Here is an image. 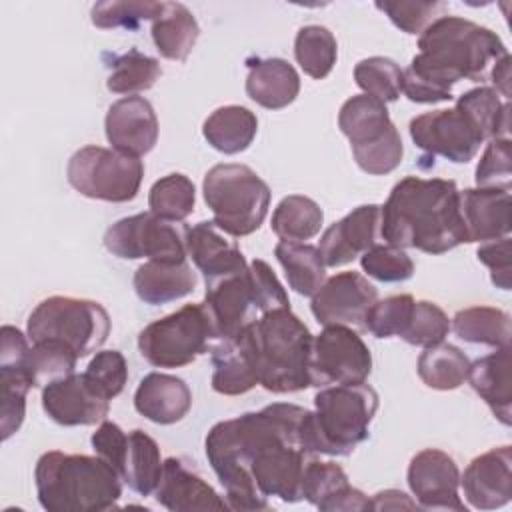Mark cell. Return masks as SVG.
Returning <instances> with one entry per match:
<instances>
[{"label": "cell", "instance_id": "obj_1", "mask_svg": "<svg viewBox=\"0 0 512 512\" xmlns=\"http://www.w3.org/2000/svg\"><path fill=\"white\" fill-rule=\"evenodd\" d=\"M206 458L232 510H268V496L302 500L304 466L314 456L312 412L274 402L258 412L216 422L204 440Z\"/></svg>", "mask_w": 512, "mask_h": 512}, {"label": "cell", "instance_id": "obj_2", "mask_svg": "<svg viewBox=\"0 0 512 512\" xmlns=\"http://www.w3.org/2000/svg\"><path fill=\"white\" fill-rule=\"evenodd\" d=\"M418 54L402 76V94L416 104L452 100L460 80H484L508 54L496 32L460 16H438L418 36Z\"/></svg>", "mask_w": 512, "mask_h": 512}, {"label": "cell", "instance_id": "obj_3", "mask_svg": "<svg viewBox=\"0 0 512 512\" xmlns=\"http://www.w3.org/2000/svg\"><path fill=\"white\" fill-rule=\"evenodd\" d=\"M380 238L398 248L444 254L466 242L454 180L406 176L380 206Z\"/></svg>", "mask_w": 512, "mask_h": 512}, {"label": "cell", "instance_id": "obj_4", "mask_svg": "<svg viewBox=\"0 0 512 512\" xmlns=\"http://www.w3.org/2000/svg\"><path fill=\"white\" fill-rule=\"evenodd\" d=\"M240 336L252 356L262 388L274 394H288L312 386L314 336L290 308L264 312Z\"/></svg>", "mask_w": 512, "mask_h": 512}, {"label": "cell", "instance_id": "obj_5", "mask_svg": "<svg viewBox=\"0 0 512 512\" xmlns=\"http://www.w3.org/2000/svg\"><path fill=\"white\" fill-rule=\"evenodd\" d=\"M122 476L100 456L44 452L34 468L38 502L48 512H104L122 496Z\"/></svg>", "mask_w": 512, "mask_h": 512}, {"label": "cell", "instance_id": "obj_6", "mask_svg": "<svg viewBox=\"0 0 512 512\" xmlns=\"http://www.w3.org/2000/svg\"><path fill=\"white\" fill-rule=\"evenodd\" d=\"M376 410L378 394L366 382L320 388L312 412L316 454L350 456L370 436Z\"/></svg>", "mask_w": 512, "mask_h": 512}, {"label": "cell", "instance_id": "obj_7", "mask_svg": "<svg viewBox=\"0 0 512 512\" xmlns=\"http://www.w3.org/2000/svg\"><path fill=\"white\" fill-rule=\"evenodd\" d=\"M212 222L234 238L256 232L270 208L268 184L246 164H216L202 182Z\"/></svg>", "mask_w": 512, "mask_h": 512}, {"label": "cell", "instance_id": "obj_8", "mask_svg": "<svg viewBox=\"0 0 512 512\" xmlns=\"http://www.w3.org/2000/svg\"><path fill=\"white\" fill-rule=\"evenodd\" d=\"M110 334L106 308L88 298L50 296L44 298L28 316L26 336L30 342L56 340L84 358L96 352Z\"/></svg>", "mask_w": 512, "mask_h": 512}, {"label": "cell", "instance_id": "obj_9", "mask_svg": "<svg viewBox=\"0 0 512 512\" xmlns=\"http://www.w3.org/2000/svg\"><path fill=\"white\" fill-rule=\"evenodd\" d=\"M214 330L204 304L180 310L144 326L138 334L142 358L156 368H182L212 348Z\"/></svg>", "mask_w": 512, "mask_h": 512}, {"label": "cell", "instance_id": "obj_10", "mask_svg": "<svg viewBox=\"0 0 512 512\" xmlns=\"http://www.w3.org/2000/svg\"><path fill=\"white\" fill-rule=\"evenodd\" d=\"M68 184L86 198L104 202H130L138 196L144 164L114 148L84 146L76 150L66 166Z\"/></svg>", "mask_w": 512, "mask_h": 512}, {"label": "cell", "instance_id": "obj_11", "mask_svg": "<svg viewBox=\"0 0 512 512\" xmlns=\"http://www.w3.org/2000/svg\"><path fill=\"white\" fill-rule=\"evenodd\" d=\"M186 232L182 222L162 220L152 212H140L114 222L104 232V246L124 260L148 258L156 262H184Z\"/></svg>", "mask_w": 512, "mask_h": 512}, {"label": "cell", "instance_id": "obj_12", "mask_svg": "<svg viewBox=\"0 0 512 512\" xmlns=\"http://www.w3.org/2000/svg\"><path fill=\"white\" fill-rule=\"evenodd\" d=\"M410 138L416 148L432 156H442L454 164L470 162L488 140L474 114L456 100L454 108L424 112L410 120Z\"/></svg>", "mask_w": 512, "mask_h": 512}, {"label": "cell", "instance_id": "obj_13", "mask_svg": "<svg viewBox=\"0 0 512 512\" xmlns=\"http://www.w3.org/2000/svg\"><path fill=\"white\" fill-rule=\"evenodd\" d=\"M312 386L362 384L372 372V354L350 326L330 324L312 342Z\"/></svg>", "mask_w": 512, "mask_h": 512}, {"label": "cell", "instance_id": "obj_14", "mask_svg": "<svg viewBox=\"0 0 512 512\" xmlns=\"http://www.w3.org/2000/svg\"><path fill=\"white\" fill-rule=\"evenodd\" d=\"M408 488L418 508L466 512L460 500V470L450 454L424 448L412 456L406 472Z\"/></svg>", "mask_w": 512, "mask_h": 512}, {"label": "cell", "instance_id": "obj_15", "mask_svg": "<svg viewBox=\"0 0 512 512\" xmlns=\"http://www.w3.org/2000/svg\"><path fill=\"white\" fill-rule=\"evenodd\" d=\"M378 300V290L360 272H338L324 280L310 302L314 318L322 326H364V318Z\"/></svg>", "mask_w": 512, "mask_h": 512}, {"label": "cell", "instance_id": "obj_16", "mask_svg": "<svg viewBox=\"0 0 512 512\" xmlns=\"http://www.w3.org/2000/svg\"><path fill=\"white\" fill-rule=\"evenodd\" d=\"M202 304L208 312L216 342L240 336V332L256 320L258 312L248 268L206 282V296Z\"/></svg>", "mask_w": 512, "mask_h": 512}, {"label": "cell", "instance_id": "obj_17", "mask_svg": "<svg viewBox=\"0 0 512 512\" xmlns=\"http://www.w3.org/2000/svg\"><path fill=\"white\" fill-rule=\"evenodd\" d=\"M0 378H2V406H0V430L2 440H8L24 422L26 394L32 382L26 372V356L30 350L28 336L16 326H2L0 330Z\"/></svg>", "mask_w": 512, "mask_h": 512}, {"label": "cell", "instance_id": "obj_18", "mask_svg": "<svg viewBox=\"0 0 512 512\" xmlns=\"http://www.w3.org/2000/svg\"><path fill=\"white\" fill-rule=\"evenodd\" d=\"M158 118L152 104L142 96L116 100L104 118V132L110 146L126 156L140 158L158 142Z\"/></svg>", "mask_w": 512, "mask_h": 512}, {"label": "cell", "instance_id": "obj_19", "mask_svg": "<svg viewBox=\"0 0 512 512\" xmlns=\"http://www.w3.org/2000/svg\"><path fill=\"white\" fill-rule=\"evenodd\" d=\"M460 488L476 510L506 506L512 496V448L498 446L470 460L460 474Z\"/></svg>", "mask_w": 512, "mask_h": 512}, {"label": "cell", "instance_id": "obj_20", "mask_svg": "<svg viewBox=\"0 0 512 512\" xmlns=\"http://www.w3.org/2000/svg\"><path fill=\"white\" fill-rule=\"evenodd\" d=\"M42 408L60 426H92L106 420L110 400L102 398L84 374L74 372L42 388Z\"/></svg>", "mask_w": 512, "mask_h": 512}, {"label": "cell", "instance_id": "obj_21", "mask_svg": "<svg viewBox=\"0 0 512 512\" xmlns=\"http://www.w3.org/2000/svg\"><path fill=\"white\" fill-rule=\"evenodd\" d=\"M380 238V206L362 204L330 224L318 244L326 268H340L362 256Z\"/></svg>", "mask_w": 512, "mask_h": 512}, {"label": "cell", "instance_id": "obj_22", "mask_svg": "<svg viewBox=\"0 0 512 512\" xmlns=\"http://www.w3.org/2000/svg\"><path fill=\"white\" fill-rule=\"evenodd\" d=\"M302 500L322 512L372 510V500L350 486L346 472L336 462L308 460L302 474Z\"/></svg>", "mask_w": 512, "mask_h": 512}, {"label": "cell", "instance_id": "obj_23", "mask_svg": "<svg viewBox=\"0 0 512 512\" xmlns=\"http://www.w3.org/2000/svg\"><path fill=\"white\" fill-rule=\"evenodd\" d=\"M156 502L172 512L224 510L226 500L180 458H166L160 482L154 490Z\"/></svg>", "mask_w": 512, "mask_h": 512}, {"label": "cell", "instance_id": "obj_24", "mask_svg": "<svg viewBox=\"0 0 512 512\" xmlns=\"http://www.w3.org/2000/svg\"><path fill=\"white\" fill-rule=\"evenodd\" d=\"M460 216L466 242H492L510 236V190L466 188L460 190Z\"/></svg>", "mask_w": 512, "mask_h": 512}, {"label": "cell", "instance_id": "obj_25", "mask_svg": "<svg viewBox=\"0 0 512 512\" xmlns=\"http://www.w3.org/2000/svg\"><path fill=\"white\" fill-rule=\"evenodd\" d=\"M224 234L212 220L198 222L186 232V252L206 282L248 268L238 244Z\"/></svg>", "mask_w": 512, "mask_h": 512}, {"label": "cell", "instance_id": "obj_26", "mask_svg": "<svg viewBox=\"0 0 512 512\" xmlns=\"http://www.w3.org/2000/svg\"><path fill=\"white\" fill-rule=\"evenodd\" d=\"M190 406L192 392L188 384L172 374L150 372L140 380L134 392L136 412L162 426L180 422L188 414Z\"/></svg>", "mask_w": 512, "mask_h": 512}, {"label": "cell", "instance_id": "obj_27", "mask_svg": "<svg viewBox=\"0 0 512 512\" xmlns=\"http://www.w3.org/2000/svg\"><path fill=\"white\" fill-rule=\"evenodd\" d=\"M246 94L266 110H282L300 92V76L284 58H248Z\"/></svg>", "mask_w": 512, "mask_h": 512}, {"label": "cell", "instance_id": "obj_28", "mask_svg": "<svg viewBox=\"0 0 512 512\" xmlns=\"http://www.w3.org/2000/svg\"><path fill=\"white\" fill-rule=\"evenodd\" d=\"M468 382L486 402L492 414L504 424H512V378H510V346L496 348L492 354L470 362Z\"/></svg>", "mask_w": 512, "mask_h": 512}, {"label": "cell", "instance_id": "obj_29", "mask_svg": "<svg viewBox=\"0 0 512 512\" xmlns=\"http://www.w3.org/2000/svg\"><path fill=\"white\" fill-rule=\"evenodd\" d=\"M136 296L150 306L168 304L188 296L196 288V276L190 264L184 262H156L148 260L136 268L134 278Z\"/></svg>", "mask_w": 512, "mask_h": 512}, {"label": "cell", "instance_id": "obj_30", "mask_svg": "<svg viewBox=\"0 0 512 512\" xmlns=\"http://www.w3.org/2000/svg\"><path fill=\"white\" fill-rule=\"evenodd\" d=\"M338 128L348 138L350 148H362L384 138L394 122L384 102L368 94H356L340 106Z\"/></svg>", "mask_w": 512, "mask_h": 512}, {"label": "cell", "instance_id": "obj_31", "mask_svg": "<svg viewBox=\"0 0 512 512\" xmlns=\"http://www.w3.org/2000/svg\"><path fill=\"white\" fill-rule=\"evenodd\" d=\"M212 388L224 396H240L250 392L258 384V372L254 368L252 356L242 340L236 336L232 340L216 342L212 346Z\"/></svg>", "mask_w": 512, "mask_h": 512}, {"label": "cell", "instance_id": "obj_32", "mask_svg": "<svg viewBox=\"0 0 512 512\" xmlns=\"http://www.w3.org/2000/svg\"><path fill=\"white\" fill-rule=\"evenodd\" d=\"M150 32L156 50L164 58L184 62L200 36V26L184 4L162 2L160 12L152 20Z\"/></svg>", "mask_w": 512, "mask_h": 512}, {"label": "cell", "instance_id": "obj_33", "mask_svg": "<svg viewBox=\"0 0 512 512\" xmlns=\"http://www.w3.org/2000/svg\"><path fill=\"white\" fill-rule=\"evenodd\" d=\"M258 132V118L252 110L228 104L216 108L202 124L206 142L222 154L244 152Z\"/></svg>", "mask_w": 512, "mask_h": 512}, {"label": "cell", "instance_id": "obj_34", "mask_svg": "<svg viewBox=\"0 0 512 512\" xmlns=\"http://www.w3.org/2000/svg\"><path fill=\"white\" fill-rule=\"evenodd\" d=\"M454 334L470 344H482L490 348L510 346L512 328L510 314L492 306H472L458 310L450 322Z\"/></svg>", "mask_w": 512, "mask_h": 512}, {"label": "cell", "instance_id": "obj_35", "mask_svg": "<svg viewBox=\"0 0 512 512\" xmlns=\"http://www.w3.org/2000/svg\"><path fill=\"white\" fill-rule=\"evenodd\" d=\"M164 462L160 458V448L152 436L136 428L128 432V448L122 466V480L140 496L154 494Z\"/></svg>", "mask_w": 512, "mask_h": 512}, {"label": "cell", "instance_id": "obj_36", "mask_svg": "<svg viewBox=\"0 0 512 512\" xmlns=\"http://www.w3.org/2000/svg\"><path fill=\"white\" fill-rule=\"evenodd\" d=\"M274 254L284 268L288 286L300 296H314L326 280L320 250L306 242H278Z\"/></svg>", "mask_w": 512, "mask_h": 512}, {"label": "cell", "instance_id": "obj_37", "mask_svg": "<svg viewBox=\"0 0 512 512\" xmlns=\"http://www.w3.org/2000/svg\"><path fill=\"white\" fill-rule=\"evenodd\" d=\"M420 380L432 390H456L468 380L470 360L454 344L440 342L424 348L416 364Z\"/></svg>", "mask_w": 512, "mask_h": 512}, {"label": "cell", "instance_id": "obj_38", "mask_svg": "<svg viewBox=\"0 0 512 512\" xmlns=\"http://www.w3.org/2000/svg\"><path fill=\"white\" fill-rule=\"evenodd\" d=\"M322 222L324 212L312 198L290 194L274 208L270 226L282 242H306L320 232Z\"/></svg>", "mask_w": 512, "mask_h": 512}, {"label": "cell", "instance_id": "obj_39", "mask_svg": "<svg viewBox=\"0 0 512 512\" xmlns=\"http://www.w3.org/2000/svg\"><path fill=\"white\" fill-rule=\"evenodd\" d=\"M110 62L106 64L110 74L106 80V88L114 94L136 96L156 84L162 74L160 62L140 50L132 48L124 54H106Z\"/></svg>", "mask_w": 512, "mask_h": 512}, {"label": "cell", "instance_id": "obj_40", "mask_svg": "<svg viewBox=\"0 0 512 512\" xmlns=\"http://www.w3.org/2000/svg\"><path fill=\"white\" fill-rule=\"evenodd\" d=\"M294 58L306 76L314 80L326 78L338 58L334 34L318 24L302 26L294 40Z\"/></svg>", "mask_w": 512, "mask_h": 512}, {"label": "cell", "instance_id": "obj_41", "mask_svg": "<svg viewBox=\"0 0 512 512\" xmlns=\"http://www.w3.org/2000/svg\"><path fill=\"white\" fill-rule=\"evenodd\" d=\"M196 204L194 182L184 174H168L156 180L148 192V208L162 220L184 222Z\"/></svg>", "mask_w": 512, "mask_h": 512}, {"label": "cell", "instance_id": "obj_42", "mask_svg": "<svg viewBox=\"0 0 512 512\" xmlns=\"http://www.w3.org/2000/svg\"><path fill=\"white\" fill-rule=\"evenodd\" d=\"M76 352L56 340L32 342L26 356V372L32 388H44L56 380L74 374Z\"/></svg>", "mask_w": 512, "mask_h": 512}, {"label": "cell", "instance_id": "obj_43", "mask_svg": "<svg viewBox=\"0 0 512 512\" xmlns=\"http://www.w3.org/2000/svg\"><path fill=\"white\" fill-rule=\"evenodd\" d=\"M402 76H404V70L392 58H386V56H370L360 60L354 66L356 86L364 94L384 104L400 98Z\"/></svg>", "mask_w": 512, "mask_h": 512}, {"label": "cell", "instance_id": "obj_44", "mask_svg": "<svg viewBox=\"0 0 512 512\" xmlns=\"http://www.w3.org/2000/svg\"><path fill=\"white\" fill-rule=\"evenodd\" d=\"M162 2L150 0H108L96 2L90 10V20L96 28L102 30H136L142 22L154 20L160 12Z\"/></svg>", "mask_w": 512, "mask_h": 512}, {"label": "cell", "instance_id": "obj_45", "mask_svg": "<svg viewBox=\"0 0 512 512\" xmlns=\"http://www.w3.org/2000/svg\"><path fill=\"white\" fill-rule=\"evenodd\" d=\"M414 302L410 294L376 300L364 318V328L376 338H400L410 322Z\"/></svg>", "mask_w": 512, "mask_h": 512}, {"label": "cell", "instance_id": "obj_46", "mask_svg": "<svg viewBox=\"0 0 512 512\" xmlns=\"http://www.w3.org/2000/svg\"><path fill=\"white\" fill-rule=\"evenodd\" d=\"M362 270L378 282H406L414 274V262L404 248L392 244H374L360 256Z\"/></svg>", "mask_w": 512, "mask_h": 512}, {"label": "cell", "instance_id": "obj_47", "mask_svg": "<svg viewBox=\"0 0 512 512\" xmlns=\"http://www.w3.org/2000/svg\"><path fill=\"white\" fill-rule=\"evenodd\" d=\"M448 332H450V320L446 312L434 302L416 300L410 322L400 338L412 346L430 348L444 342Z\"/></svg>", "mask_w": 512, "mask_h": 512}, {"label": "cell", "instance_id": "obj_48", "mask_svg": "<svg viewBox=\"0 0 512 512\" xmlns=\"http://www.w3.org/2000/svg\"><path fill=\"white\" fill-rule=\"evenodd\" d=\"M86 382L106 400L116 398L126 382H128V364L122 352L118 350H102L90 360L86 370L82 372Z\"/></svg>", "mask_w": 512, "mask_h": 512}, {"label": "cell", "instance_id": "obj_49", "mask_svg": "<svg viewBox=\"0 0 512 512\" xmlns=\"http://www.w3.org/2000/svg\"><path fill=\"white\" fill-rule=\"evenodd\" d=\"M476 188H500L510 190L512 184V156H510V138H492L488 140L476 172Z\"/></svg>", "mask_w": 512, "mask_h": 512}, {"label": "cell", "instance_id": "obj_50", "mask_svg": "<svg viewBox=\"0 0 512 512\" xmlns=\"http://www.w3.org/2000/svg\"><path fill=\"white\" fill-rule=\"evenodd\" d=\"M352 156L358 164V168L370 176H384L396 170L404 156L402 138L396 130V126L378 142L362 148H352Z\"/></svg>", "mask_w": 512, "mask_h": 512}, {"label": "cell", "instance_id": "obj_51", "mask_svg": "<svg viewBox=\"0 0 512 512\" xmlns=\"http://www.w3.org/2000/svg\"><path fill=\"white\" fill-rule=\"evenodd\" d=\"M390 22L406 34H422V30L434 20V16L444 8L442 2H420V0H392L376 2Z\"/></svg>", "mask_w": 512, "mask_h": 512}, {"label": "cell", "instance_id": "obj_52", "mask_svg": "<svg viewBox=\"0 0 512 512\" xmlns=\"http://www.w3.org/2000/svg\"><path fill=\"white\" fill-rule=\"evenodd\" d=\"M248 276H250L256 308L260 314L276 308H290V300L282 282L276 278L274 270L264 260L260 258L252 260L248 264Z\"/></svg>", "mask_w": 512, "mask_h": 512}, {"label": "cell", "instance_id": "obj_53", "mask_svg": "<svg viewBox=\"0 0 512 512\" xmlns=\"http://www.w3.org/2000/svg\"><path fill=\"white\" fill-rule=\"evenodd\" d=\"M92 450L96 452V456L104 458L112 468H116V472H122L124 466V456H126V448H128V434L110 420H102L96 428V432L90 438Z\"/></svg>", "mask_w": 512, "mask_h": 512}, {"label": "cell", "instance_id": "obj_54", "mask_svg": "<svg viewBox=\"0 0 512 512\" xmlns=\"http://www.w3.org/2000/svg\"><path fill=\"white\" fill-rule=\"evenodd\" d=\"M478 260L488 266L492 284L500 290H510V272H512V242L510 236L484 242L478 252Z\"/></svg>", "mask_w": 512, "mask_h": 512}, {"label": "cell", "instance_id": "obj_55", "mask_svg": "<svg viewBox=\"0 0 512 512\" xmlns=\"http://www.w3.org/2000/svg\"><path fill=\"white\" fill-rule=\"evenodd\" d=\"M372 510H398V508H416V502L410 500L400 490H382L372 498Z\"/></svg>", "mask_w": 512, "mask_h": 512}, {"label": "cell", "instance_id": "obj_56", "mask_svg": "<svg viewBox=\"0 0 512 512\" xmlns=\"http://www.w3.org/2000/svg\"><path fill=\"white\" fill-rule=\"evenodd\" d=\"M490 80L496 86L494 90L504 96V100L510 98V54L502 56L498 62H494L490 70Z\"/></svg>", "mask_w": 512, "mask_h": 512}]
</instances>
